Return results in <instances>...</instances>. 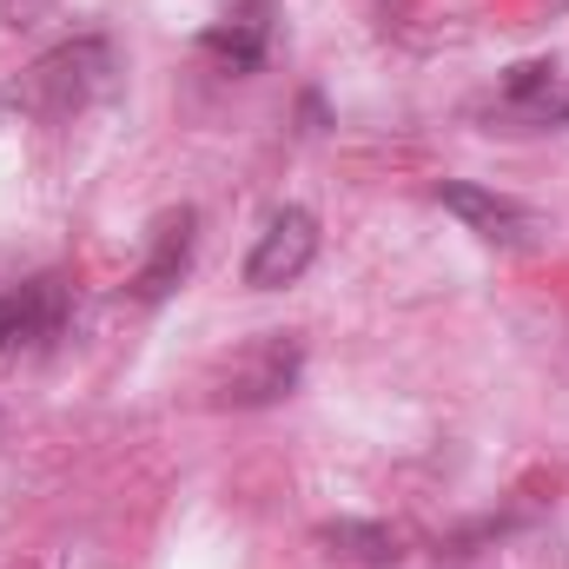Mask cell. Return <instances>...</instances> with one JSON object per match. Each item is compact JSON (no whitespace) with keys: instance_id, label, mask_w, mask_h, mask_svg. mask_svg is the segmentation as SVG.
<instances>
[{"instance_id":"7","label":"cell","mask_w":569,"mask_h":569,"mask_svg":"<svg viewBox=\"0 0 569 569\" xmlns=\"http://www.w3.org/2000/svg\"><path fill=\"white\" fill-rule=\"evenodd\" d=\"M192 246H199V212H192V206L159 212V219H152V239H146L140 272H133V298H140V305L172 298V291H179V279L192 272Z\"/></svg>"},{"instance_id":"4","label":"cell","mask_w":569,"mask_h":569,"mask_svg":"<svg viewBox=\"0 0 569 569\" xmlns=\"http://www.w3.org/2000/svg\"><path fill=\"white\" fill-rule=\"evenodd\" d=\"M437 206L443 212H457L477 239H490V246H537V232H543V219L523 206V199H503V192H490V186H470V179H443L437 186Z\"/></svg>"},{"instance_id":"6","label":"cell","mask_w":569,"mask_h":569,"mask_svg":"<svg viewBox=\"0 0 569 569\" xmlns=\"http://www.w3.org/2000/svg\"><path fill=\"white\" fill-rule=\"evenodd\" d=\"M60 325H67V284L53 279V272L0 291V358L40 351L47 338H60Z\"/></svg>"},{"instance_id":"10","label":"cell","mask_w":569,"mask_h":569,"mask_svg":"<svg viewBox=\"0 0 569 569\" xmlns=\"http://www.w3.org/2000/svg\"><path fill=\"white\" fill-rule=\"evenodd\" d=\"M47 13H53V0H0V27H33Z\"/></svg>"},{"instance_id":"1","label":"cell","mask_w":569,"mask_h":569,"mask_svg":"<svg viewBox=\"0 0 569 569\" xmlns=\"http://www.w3.org/2000/svg\"><path fill=\"white\" fill-rule=\"evenodd\" d=\"M113 73H120L113 40H107V33H73V40L47 47L33 67H20V73L7 80L0 107L20 113V120H73V113H87V107L113 87Z\"/></svg>"},{"instance_id":"2","label":"cell","mask_w":569,"mask_h":569,"mask_svg":"<svg viewBox=\"0 0 569 569\" xmlns=\"http://www.w3.org/2000/svg\"><path fill=\"white\" fill-rule=\"evenodd\" d=\"M305 378V338L298 331H259L212 371V405L219 411H266L298 391Z\"/></svg>"},{"instance_id":"5","label":"cell","mask_w":569,"mask_h":569,"mask_svg":"<svg viewBox=\"0 0 569 569\" xmlns=\"http://www.w3.org/2000/svg\"><path fill=\"white\" fill-rule=\"evenodd\" d=\"M497 120L510 127H569V67L523 60L497 80Z\"/></svg>"},{"instance_id":"3","label":"cell","mask_w":569,"mask_h":569,"mask_svg":"<svg viewBox=\"0 0 569 569\" xmlns=\"http://www.w3.org/2000/svg\"><path fill=\"white\" fill-rule=\"evenodd\" d=\"M311 259H318V219H311L305 206H279V212L266 219L259 246L246 252V284L279 291V284L305 279V272H311Z\"/></svg>"},{"instance_id":"9","label":"cell","mask_w":569,"mask_h":569,"mask_svg":"<svg viewBox=\"0 0 569 569\" xmlns=\"http://www.w3.org/2000/svg\"><path fill=\"white\" fill-rule=\"evenodd\" d=\"M318 543L331 550V557H345V563H365V569H391L405 557V537L391 530V523H358V517H338V523H325L318 530Z\"/></svg>"},{"instance_id":"8","label":"cell","mask_w":569,"mask_h":569,"mask_svg":"<svg viewBox=\"0 0 569 569\" xmlns=\"http://www.w3.org/2000/svg\"><path fill=\"white\" fill-rule=\"evenodd\" d=\"M199 47L226 67V73H259L272 53V0H239L219 27L199 33Z\"/></svg>"}]
</instances>
